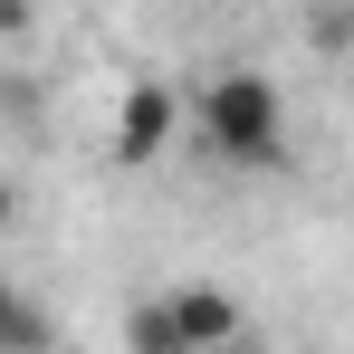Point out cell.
<instances>
[{
    "instance_id": "277c9868",
    "label": "cell",
    "mask_w": 354,
    "mask_h": 354,
    "mask_svg": "<svg viewBox=\"0 0 354 354\" xmlns=\"http://www.w3.org/2000/svg\"><path fill=\"white\" fill-rule=\"evenodd\" d=\"M124 354H201V345L182 335L173 297H144V306H124Z\"/></svg>"
},
{
    "instance_id": "5b68a950",
    "label": "cell",
    "mask_w": 354,
    "mask_h": 354,
    "mask_svg": "<svg viewBox=\"0 0 354 354\" xmlns=\"http://www.w3.org/2000/svg\"><path fill=\"white\" fill-rule=\"evenodd\" d=\"M306 48L316 58H354V0H316L306 10Z\"/></svg>"
},
{
    "instance_id": "6da1fadb",
    "label": "cell",
    "mask_w": 354,
    "mask_h": 354,
    "mask_svg": "<svg viewBox=\"0 0 354 354\" xmlns=\"http://www.w3.org/2000/svg\"><path fill=\"white\" fill-rule=\"evenodd\" d=\"M201 144H211L221 163H278V153H288L278 86H268L259 67H221V77L201 86Z\"/></svg>"
},
{
    "instance_id": "8992f818",
    "label": "cell",
    "mask_w": 354,
    "mask_h": 354,
    "mask_svg": "<svg viewBox=\"0 0 354 354\" xmlns=\"http://www.w3.org/2000/svg\"><path fill=\"white\" fill-rule=\"evenodd\" d=\"M10 354H48V316L29 297H10Z\"/></svg>"
},
{
    "instance_id": "3957f363",
    "label": "cell",
    "mask_w": 354,
    "mask_h": 354,
    "mask_svg": "<svg viewBox=\"0 0 354 354\" xmlns=\"http://www.w3.org/2000/svg\"><path fill=\"white\" fill-rule=\"evenodd\" d=\"M173 306H182V335H192L201 354H230V345H239V326H249V316H239V297L221 288V278H182Z\"/></svg>"
},
{
    "instance_id": "7a4b0ae2",
    "label": "cell",
    "mask_w": 354,
    "mask_h": 354,
    "mask_svg": "<svg viewBox=\"0 0 354 354\" xmlns=\"http://www.w3.org/2000/svg\"><path fill=\"white\" fill-rule=\"evenodd\" d=\"M173 124H182L173 86H124V106H115V163H153V153L173 144Z\"/></svg>"
}]
</instances>
